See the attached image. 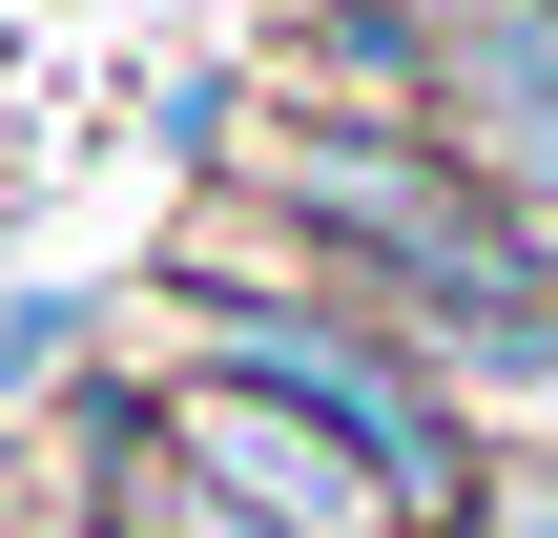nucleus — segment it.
Here are the masks:
<instances>
[{
    "label": "nucleus",
    "instance_id": "obj_2",
    "mask_svg": "<svg viewBox=\"0 0 558 538\" xmlns=\"http://www.w3.org/2000/svg\"><path fill=\"white\" fill-rule=\"evenodd\" d=\"M435 124H456V166L558 249V0H456V21H435Z\"/></svg>",
    "mask_w": 558,
    "mask_h": 538
},
{
    "label": "nucleus",
    "instance_id": "obj_4",
    "mask_svg": "<svg viewBox=\"0 0 558 538\" xmlns=\"http://www.w3.org/2000/svg\"><path fill=\"white\" fill-rule=\"evenodd\" d=\"M104 518H124V538H269L248 498H207L186 456H124V498H104Z\"/></svg>",
    "mask_w": 558,
    "mask_h": 538
},
{
    "label": "nucleus",
    "instance_id": "obj_3",
    "mask_svg": "<svg viewBox=\"0 0 558 538\" xmlns=\"http://www.w3.org/2000/svg\"><path fill=\"white\" fill-rule=\"evenodd\" d=\"M166 456H186L207 498H248L269 538H373V518H393V498H373V456H352V435H311L290 394H248V373H186Z\"/></svg>",
    "mask_w": 558,
    "mask_h": 538
},
{
    "label": "nucleus",
    "instance_id": "obj_1",
    "mask_svg": "<svg viewBox=\"0 0 558 538\" xmlns=\"http://www.w3.org/2000/svg\"><path fill=\"white\" fill-rule=\"evenodd\" d=\"M207 373H248V394H290L311 435H352L393 518H456V498H476V456H456V394H435L414 352L331 332V311H228V352H207Z\"/></svg>",
    "mask_w": 558,
    "mask_h": 538
},
{
    "label": "nucleus",
    "instance_id": "obj_5",
    "mask_svg": "<svg viewBox=\"0 0 558 538\" xmlns=\"http://www.w3.org/2000/svg\"><path fill=\"white\" fill-rule=\"evenodd\" d=\"M497 538H558V456H538V477H497Z\"/></svg>",
    "mask_w": 558,
    "mask_h": 538
}]
</instances>
